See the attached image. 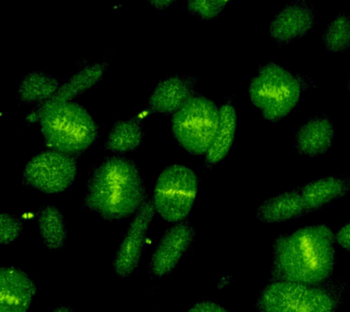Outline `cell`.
<instances>
[{
    "label": "cell",
    "mask_w": 350,
    "mask_h": 312,
    "mask_svg": "<svg viewBox=\"0 0 350 312\" xmlns=\"http://www.w3.org/2000/svg\"><path fill=\"white\" fill-rule=\"evenodd\" d=\"M317 11L306 0H295L276 14L269 26L272 40L278 45L291 44L308 35L317 23Z\"/></svg>",
    "instance_id": "obj_11"
},
{
    "label": "cell",
    "mask_w": 350,
    "mask_h": 312,
    "mask_svg": "<svg viewBox=\"0 0 350 312\" xmlns=\"http://www.w3.org/2000/svg\"><path fill=\"white\" fill-rule=\"evenodd\" d=\"M335 234L310 224L280 235L273 245L271 281L319 285L330 281L336 264Z\"/></svg>",
    "instance_id": "obj_1"
},
{
    "label": "cell",
    "mask_w": 350,
    "mask_h": 312,
    "mask_svg": "<svg viewBox=\"0 0 350 312\" xmlns=\"http://www.w3.org/2000/svg\"><path fill=\"white\" fill-rule=\"evenodd\" d=\"M237 114L234 101L228 99L220 107L217 131L205 158V168H212L228 155L237 135Z\"/></svg>",
    "instance_id": "obj_17"
},
{
    "label": "cell",
    "mask_w": 350,
    "mask_h": 312,
    "mask_svg": "<svg viewBox=\"0 0 350 312\" xmlns=\"http://www.w3.org/2000/svg\"><path fill=\"white\" fill-rule=\"evenodd\" d=\"M23 223L10 213H3L0 218V243L8 245L21 237L23 231Z\"/></svg>",
    "instance_id": "obj_24"
},
{
    "label": "cell",
    "mask_w": 350,
    "mask_h": 312,
    "mask_svg": "<svg viewBox=\"0 0 350 312\" xmlns=\"http://www.w3.org/2000/svg\"><path fill=\"white\" fill-rule=\"evenodd\" d=\"M196 231L189 221H180L163 233L160 242L153 251L149 263L152 275L163 276L172 272L183 255L193 243Z\"/></svg>",
    "instance_id": "obj_10"
},
{
    "label": "cell",
    "mask_w": 350,
    "mask_h": 312,
    "mask_svg": "<svg viewBox=\"0 0 350 312\" xmlns=\"http://www.w3.org/2000/svg\"><path fill=\"white\" fill-rule=\"evenodd\" d=\"M198 192V177L183 164H171L156 181L153 194L155 213L167 222H180L190 215Z\"/></svg>",
    "instance_id": "obj_7"
},
{
    "label": "cell",
    "mask_w": 350,
    "mask_h": 312,
    "mask_svg": "<svg viewBox=\"0 0 350 312\" xmlns=\"http://www.w3.org/2000/svg\"><path fill=\"white\" fill-rule=\"evenodd\" d=\"M347 90H349L350 92V79H349V81H347Z\"/></svg>",
    "instance_id": "obj_29"
},
{
    "label": "cell",
    "mask_w": 350,
    "mask_h": 312,
    "mask_svg": "<svg viewBox=\"0 0 350 312\" xmlns=\"http://www.w3.org/2000/svg\"><path fill=\"white\" fill-rule=\"evenodd\" d=\"M186 312H229L220 304L213 302V301H200L196 305L191 307Z\"/></svg>",
    "instance_id": "obj_25"
},
{
    "label": "cell",
    "mask_w": 350,
    "mask_h": 312,
    "mask_svg": "<svg viewBox=\"0 0 350 312\" xmlns=\"http://www.w3.org/2000/svg\"><path fill=\"white\" fill-rule=\"evenodd\" d=\"M350 190V178L328 177L313 181L299 188L301 196L308 212L327 207L346 196Z\"/></svg>",
    "instance_id": "obj_16"
},
{
    "label": "cell",
    "mask_w": 350,
    "mask_h": 312,
    "mask_svg": "<svg viewBox=\"0 0 350 312\" xmlns=\"http://www.w3.org/2000/svg\"><path fill=\"white\" fill-rule=\"evenodd\" d=\"M40 234L43 243L49 249H60L65 246L68 232L64 216L53 205H41L37 211Z\"/></svg>",
    "instance_id": "obj_20"
},
{
    "label": "cell",
    "mask_w": 350,
    "mask_h": 312,
    "mask_svg": "<svg viewBox=\"0 0 350 312\" xmlns=\"http://www.w3.org/2000/svg\"><path fill=\"white\" fill-rule=\"evenodd\" d=\"M147 1L152 7L157 8V10H165L170 5L174 4L177 0H147Z\"/></svg>",
    "instance_id": "obj_27"
},
{
    "label": "cell",
    "mask_w": 350,
    "mask_h": 312,
    "mask_svg": "<svg viewBox=\"0 0 350 312\" xmlns=\"http://www.w3.org/2000/svg\"><path fill=\"white\" fill-rule=\"evenodd\" d=\"M29 125L40 122L48 149L79 156L98 139L100 126L83 106L75 101H46L27 115Z\"/></svg>",
    "instance_id": "obj_3"
},
{
    "label": "cell",
    "mask_w": 350,
    "mask_h": 312,
    "mask_svg": "<svg viewBox=\"0 0 350 312\" xmlns=\"http://www.w3.org/2000/svg\"><path fill=\"white\" fill-rule=\"evenodd\" d=\"M345 293L344 284L332 279L319 285L272 281L262 289L256 309L259 312H336Z\"/></svg>",
    "instance_id": "obj_4"
},
{
    "label": "cell",
    "mask_w": 350,
    "mask_h": 312,
    "mask_svg": "<svg viewBox=\"0 0 350 312\" xmlns=\"http://www.w3.org/2000/svg\"><path fill=\"white\" fill-rule=\"evenodd\" d=\"M297 190L284 192L265 200L256 211V218L265 223H283L308 213Z\"/></svg>",
    "instance_id": "obj_15"
},
{
    "label": "cell",
    "mask_w": 350,
    "mask_h": 312,
    "mask_svg": "<svg viewBox=\"0 0 350 312\" xmlns=\"http://www.w3.org/2000/svg\"><path fill=\"white\" fill-rule=\"evenodd\" d=\"M336 243L346 251H350V221L340 227L335 234Z\"/></svg>",
    "instance_id": "obj_26"
},
{
    "label": "cell",
    "mask_w": 350,
    "mask_h": 312,
    "mask_svg": "<svg viewBox=\"0 0 350 312\" xmlns=\"http://www.w3.org/2000/svg\"><path fill=\"white\" fill-rule=\"evenodd\" d=\"M147 197L138 166L130 159L111 156L90 175L83 207L104 220H120L134 215Z\"/></svg>",
    "instance_id": "obj_2"
},
{
    "label": "cell",
    "mask_w": 350,
    "mask_h": 312,
    "mask_svg": "<svg viewBox=\"0 0 350 312\" xmlns=\"http://www.w3.org/2000/svg\"><path fill=\"white\" fill-rule=\"evenodd\" d=\"M51 312H72V309H71L70 307L62 306L59 307V308L54 309V311Z\"/></svg>",
    "instance_id": "obj_28"
},
{
    "label": "cell",
    "mask_w": 350,
    "mask_h": 312,
    "mask_svg": "<svg viewBox=\"0 0 350 312\" xmlns=\"http://www.w3.org/2000/svg\"><path fill=\"white\" fill-rule=\"evenodd\" d=\"M59 86L55 77L42 71H32L27 73L19 84V103L40 105L49 100Z\"/></svg>",
    "instance_id": "obj_21"
},
{
    "label": "cell",
    "mask_w": 350,
    "mask_h": 312,
    "mask_svg": "<svg viewBox=\"0 0 350 312\" xmlns=\"http://www.w3.org/2000/svg\"><path fill=\"white\" fill-rule=\"evenodd\" d=\"M306 79L275 62L261 66L249 84L252 103L269 122H278L288 116L299 103Z\"/></svg>",
    "instance_id": "obj_5"
},
{
    "label": "cell",
    "mask_w": 350,
    "mask_h": 312,
    "mask_svg": "<svg viewBox=\"0 0 350 312\" xmlns=\"http://www.w3.org/2000/svg\"><path fill=\"white\" fill-rule=\"evenodd\" d=\"M142 139V119L135 116L129 120H117L109 131L104 146L112 153H130L139 147Z\"/></svg>",
    "instance_id": "obj_19"
},
{
    "label": "cell",
    "mask_w": 350,
    "mask_h": 312,
    "mask_svg": "<svg viewBox=\"0 0 350 312\" xmlns=\"http://www.w3.org/2000/svg\"><path fill=\"white\" fill-rule=\"evenodd\" d=\"M322 41L327 51H347L350 48V16L336 15L323 33Z\"/></svg>",
    "instance_id": "obj_22"
},
{
    "label": "cell",
    "mask_w": 350,
    "mask_h": 312,
    "mask_svg": "<svg viewBox=\"0 0 350 312\" xmlns=\"http://www.w3.org/2000/svg\"><path fill=\"white\" fill-rule=\"evenodd\" d=\"M37 287L24 271L2 268L0 273V312H27Z\"/></svg>",
    "instance_id": "obj_13"
},
{
    "label": "cell",
    "mask_w": 350,
    "mask_h": 312,
    "mask_svg": "<svg viewBox=\"0 0 350 312\" xmlns=\"http://www.w3.org/2000/svg\"><path fill=\"white\" fill-rule=\"evenodd\" d=\"M109 67L108 62L84 66L70 76L64 83L60 84L55 94L46 101H73L100 82Z\"/></svg>",
    "instance_id": "obj_18"
},
{
    "label": "cell",
    "mask_w": 350,
    "mask_h": 312,
    "mask_svg": "<svg viewBox=\"0 0 350 312\" xmlns=\"http://www.w3.org/2000/svg\"><path fill=\"white\" fill-rule=\"evenodd\" d=\"M226 3L227 0H186V8L196 18L210 21L223 11Z\"/></svg>",
    "instance_id": "obj_23"
},
{
    "label": "cell",
    "mask_w": 350,
    "mask_h": 312,
    "mask_svg": "<svg viewBox=\"0 0 350 312\" xmlns=\"http://www.w3.org/2000/svg\"><path fill=\"white\" fill-rule=\"evenodd\" d=\"M78 174V156L48 149L26 164L22 185L45 194H59L72 187Z\"/></svg>",
    "instance_id": "obj_8"
},
{
    "label": "cell",
    "mask_w": 350,
    "mask_h": 312,
    "mask_svg": "<svg viewBox=\"0 0 350 312\" xmlns=\"http://www.w3.org/2000/svg\"><path fill=\"white\" fill-rule=\"evenodd\" d=\"M335 135V127L329 118H312L295 131V149L308 157L325 155L332 148Z\"/></svg>",
    "instance_id": "obj_14"
},
{
    "label": "cell",
    "mask_w": 350,
    "mask_h": 312,
    "mask_svg": "<svg viewBox=\"0 0 350 312\" xmlns=\"http://www.w3.org/2000/svg\"><path fill=\"white\" fill-rule=\"evenodd\" d=\"M220 108L201 93L194 92L172 116L174 138L188 153L206 155L217 131Z\"/></svg>",
    "instance_id": "obj_6"
},
{
    "label": "cell",
    "mask_w": 350,
    "mask_h": 312,
    "mask_svg": "<svg viewBox=\"0 0 350 312\" xmlns=\"http://www.w3.org/2000/svg\"><path fill=\"white\" fill-rule=\"evenodd\" d=\"M154 213L152 200L147 197L144 204L134 213L124 237L115 255L113 268L118 275L130 276L138 267Z\"/></svg>",
    "instance_id": "obj_9"
},
{
    "label": "cell",
    "mask_w": 350,
    "mask_h": 312,
    "mask_svg": "<svg viewBox=\"0 0 350 312\" xmlns=\"http://www.w3.org/2000/svg\"><path fill=\"white\" fill-rule=\"evenodd\" d=\"M197 79L193 75H174L161 79L147 103L152 114H175L196 92Z\"/></svg>",
    "instance_id": "obj_12"
}]
</instances>
